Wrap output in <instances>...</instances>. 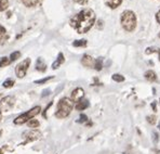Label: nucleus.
<instances>
[{"mask_svg":"<svg viewBox=\"0 0 160 154\" xmlns=\"http://www.w3.org/2000/svg\"><path fill=\"white\" fill-rule=\"evenodd\" d=\"M87 122H88V116L85 115V114H81L79 116V119L77 121V123L82 124V123H87Z\"/></svg>","mask_w":160,"mask_h":154,"instance_id":"nucleus-28","label":"nucleus"},{"mask_svg":"<svg viewBox=\"0 0 160 154\" xmlns=\"http://www.w3.org/2000/svg\"><path fill=\"white\" fill-rule=\"evenodd\" d=\"M95 23V13L92 9L85 8L76 13L69 20V24L77 33H88Z\"/></svg>","mask_w":160,"mask_h":154,"instance_id":"nucleus-1","label":"nucleus"},{"mask_svg":"<svg viewBox=\"0 0 160 154\" xmlns=\"http://www.w3.org/2000/svg\"><path fill=\"white\" fill-rule=\"evenodd\" d=\"M144 76H145V78L150 82H154L157 80V74H156L154 71H152V69H149L147 72H145Z\"/></svg>","mask_w":160,"mask_h":154,"instance_id":"nucleus-13","label":"nucleus"},{"mask_svg":"<svg viewBox=\"0 0 160 154\" xmlns=\"http://www.w3.org/2000/svg\"><path fill=\"white\" fill-rule=\"evenodd\" d=\"M30 65V59H25L22 62H20L15 67V74L18 78H24L27 74V71Z\"/></svg>","mask_w":160,"mask_h":154,"instance_id":"nucleus-5","label":"nucleus"},{"mask_svg":"<svg viewBox=\"0 0 160 154\" xmlns=\"http://www.w3.org/2000/svg\"><path fill=\"white\" fill-rule=\"evenodd\" d=\"M52 103H53V102H50L49 104L46 105V108L44 109V111H43V112H42V115H43V117L46 118H46H48V116H46V112H48V110H49V108H50V106L52 105Z\"/></svg>","mask_w":160,"mask_h":154,"instance_id":"nucleus-29","label":"nucleus"},{"mask_svg":"<svg viewBox=\"0 0 160 154\" xmlns=\"http://www.w3.org/2000/svg\"><path fill=\"white\" fill-rule=\"evenodd\" d=\"M22 2L27 8H31V7H35L39 2V0H22Z\"/></svg>","mask_w":160,"mask_h":154,"instance_id":"nucleus-19","label":"nucleus"},{"mask_svg":"<svg viewBox=\"0 0 160 154\" xmlns=\"http://www.w3.org/2000/svg\"><path fill=\"white\" fill-rule=\"evenodd\" d=\"M15 104V98L13 95H7L0 100V110L3 112H8Z\"/></svg>","mask_w":160,"mask_h":154,"instance_id":"nucleus-6","label":"nucleus"},{"mask_svg":"<svg viewBox=\"0 0 160 154\" xmlns=\"http://www.w3.org/2000/svg\"><path fill=\"white\" fill-rule=\"evenodd\" d=\"M120 23H121L122 27H123L124 31L133 32L136 28V15L133 11L126 10L122 12L121 18H120Z\"/></svg>","mask_w":160,"mask_h":154,"instance_id":"nucleus-3","label":"nucleus"},{"mask_svg":"<svg viewBox=\"0 0 160 154\" xmlns=\"http://www.w3.org/2000/svg\"><path fill=\"white\" fill-rule=\"evenodd\" d=\"M10 63H11V61L8 57H3L0 59V67H5V66H7V65L10 64Z\"/></svg>","mask_w":160,"mask_h":154,"instance_id":"nucleus-22","label":"nucleus"},{"mask_svg":"<svg viewBox=\"0 0 160 154\" xmlns=\"http://www.w3.org/2000/svg\"><path fill=\"white\" fill-rule=\"evenodd\" d=\"M27 126H28L29 128H33V129H36L38 128L39 126H40V123H39L38 119H35V118H31L27 122Z\"/></svg>","mask_w":160,"mask_h":154,"instance_id":"nucleus-17","label":"nucleus"},{"mask_svg":"<svg viewBox=\"0 0 160 154\" xmlns=\"http://www.w3.org/2000/svg\"><path fill=\"white\" fill-rule=\"evenodd\" d=\"M51 79H53V76H49V77H46V78H41V79L35 80V84H37V85H42V84H46V82H48Z\"/></svg>","mask_w":160,"mask_h":154,"instance_id":"nucleus-23","label":"nucleus"},{"mask_svg":"<svg viewBox=\"0 0 160 154\" xmlns=\"http://www.w3.org/2000/svg\"><path fill=\"white\" fill-rule=\"evenodd\" d=\"M158 36H159V38H160V33H159V35H158Z\"/></svg>","mask_w":160,"mask_h":154,"instance_id":"nucleus-37","label":"nucleus"},{"mask_svg":"<svg viewBox=\"0 0 160 154\" xmlns=\"http://www.w3.org/2000/svg\"><path fill=\"white\" fill-rule=\"evenodd\" d=\"M0 97H1V93H0Z\"/></svg>","mask_w":160,"mask_h":154,"instance_id":"nucleus-38","label":"nucleus"},{"mask_svg":"<svg viewBox=\"0 0 160 154\" xmlns=\"http://www.w3.org/2000/svg\"><path fill=\"white\" fill-rule=\"evenodd\" d=\"M21 57V52L20 51H14V52H12V53L10 54V61L11 62H13V61H15L16 59H18V58Z\"/></svg>","mask_w":160,"mask_h":154,"instance_id":"nucleus-26","label":"nucleus"},{"mask_svg":"<svg viewBox=\"0 0 160 154\" xmlns=\"http://www.w3.org/2000/svg\"><path fill=\"white\" fill-rule=\"evenodd\" d=\"M15 84V82H14V79H7L5 80V82H2V87L5 88V89H8V88H12L13 85Z\"/></svg>","mask_w":160,"mask_h":154,"instance_id":"nucleus-20","label":"nucleus"},{"mask_svg":"<svg viewBox=\"0 0 160 154\" xmlns=\"http://www.w3.org/2000/svg\"><path fill=\"white\" fill-rule=\"evenodd\" d=\"M152 110L155 111V112H157V108H156V101H154V102L152 103Z\"/></svg>","mask_w":160,"mask_h":154,"instance_id":"nucleus-34","label":"nucleus"},{"mask_svg":"<svg viewBox=\"0 0 160 154\" xmlns=\"http://www.w3.org/2000/svg\"><path fill=\"white\" fill-rule=\"evenodd\" d=\"M111 78H113V80H115V82H124V77L122 76L121 74H114L111 76Z\"/></svg>","mask_w":160,"mask_h":154,"instance_id":"nucleus-24","label":"nucleus"},{"mask_svg":"<svg viewBox=\"0 0 160 154\" xmlns=\"http://www.w3.org/2000/svg\"><path fill=\"white\" fill-rule=\"evenodd\" d=\"M7 39H8V34H7V31H5V27L0 24V44H3Z\"/></svg>","mask_w":160,"mask_h":154,"instance_id":"nucleus-15","label":"nucleus"},{"mask_svg":"<svg viewBox=\"0 0 160 154\" xmlns=\"http://www.w3.org/2000/svg\"><path fill=\"white\" fill-rule=\"evenodd\" d=\"M122 0H105L106 5H108L110 9H116L121 5Z\"/></svg>","mask_w":160,"mask_h":154,"instance_id":"nucleus-14","label":"nucleus"},{"mask_svg":"<svg viewBox=\"0 0 160 154\" xmlns=\"http://www.w3.org/2000/svg\"><path fill=\"white\" fill-rule=\"evenodd\" d=\"M74 109V102L70 100L69 98H63L57 103V108L55 111V117L63 119L69 116L70 112Z\"/></svg>","mask_w":160,"mask_h":154,"instance_id":"nucleus-2","label":"nucleus"},{"mask_svg":"<svg viewBox=\"0 0 160 154\" xmlns=\"http://www.w3.org/2000/svg\"><path fill=\"white\" fill-rule=\"evenodd\" d=\"M87 40L85 39H79V40H75L72 42V46L74 47H85L87 46Z\"/></svg>","mask_w":160,"mask_h":154,"instance_id":"nucleus-21","label":"nucleus"},{"mask_svg":"<svg viewBox=\"0 0 160 154\" xmlns=\"http://www.w3.org/2000/svg\"><path fill=\"white\" fill-rule=\"evenodd\" d=\"M83 97H85V90L82 88H76L72 91V95H70V100L72 102H79L80 100H82Z\"/></svg>","mask_w":160,"mask_h":154,"instance_id":"nucleus-8","label":"nucleus"},{"mask_svg":"<svg viewBox=\"0 0 160 154\" xmlns=\"http://www.w3.org/2000/svg\"><path fill=\"white\" fill-rule=\"evenodd\" d=\"M40 111H41V108H40V106L39 105L35 106V108L30 109V110L26 111L25 113H22L21 115H18V117L14 119L13 123L15 124V125H23V124L27 123L29 119L34 118L36 115H38V114L40 113Z\"/></svg>","mask_w":160,"mask_h":154,"instance_id":"nucleus-4","label":"nucleus"},{"mask_svg":"<svg viewBox=\"0 0 160 154\" xmlns=\"http://www.w3.org/2000/svg\"><path fill=\"white\" fill-rule=\"evenodd\" d=\"M74 1L77 2V3H79V5H87L89 0H74Z\"/></svg>","mask_w":160,"mask_h":154,"instance_id":"nucleus-30","label":"nucleus"},{"mask_svg":"<svg viewBox=\"0 0 160 154\" xmlns=\"http://www.w3.org/2000/svg\"><path fill=\"white\" fill-rule=\"evenodd\" d=\"M65 62V57H64V54L62 53V52H59V54H57V58L56 60H55L53 63H52V69H59L61 65L63 64Z\"/></svg>","mask_w":160,"mask_h":154,"instance_id":"nucleus-10","label":"nucleus"},{"mask_svg":"<svg viewBox=\"0 0 160 154\" xmlns=\"http://www.w3.org/2000/svg\"><path fill=\"white\" fill-rule=\"evenodd\" d=\"M1 112H2V111L0 110V119H1Z\"/></svg>","mask_w":160,"mask_h":154,"instance_id":"nucleus-35","label":"nucleus"},{"mask_svg":"<svg viewBox=\"0 0 160 154\" xmlns=\"http://www.w3.org/2000/svg\"><path fill=\"white\" fill-rule=\"evenodd\" d=\"M50 89H46V90H44L43 92H42V97H46V95H50Z\"/></svg>","mask_w":160,"mask_h":154,"instance_id":"nucleus-32","label":"nucleus"},{"mask_svg":"<svg viewBox=\"0 0 160 154\" xmlns=\"http://www.w3.org/2000/svg\"><path fill=\"white\" fill-rule=\"evenodd\" d=\"M9 5V0H0V12L5 11L8 8Z\"/></svg>","mask_w":160,"mask_h":154,"instance_id":"nucleus-25","label":"nucleus"},{"mask_svg":"<svg viewBox=\"0 0 160 154\" xmlns=\"http://www.w3.org/2000/svg\"><path fill=\"white\" fill-rule=\"evenodd\" d=\"M81 64L85 67H92L94 65V59L89 54H85L81 59Z\"/></svg>","mask_w":160,"mask_h":154,"instance_id":"nucleus-9","label":"nucleus"},{"mask_svg":"<svg viewBox=\"0 0 160 154\" xmlns=\"http://www.w3.org/2000/svg\"><path fill=\"white\" fill-rule=\"evenodd\" d=\"M152 135H154V141L157 142L158 141V134H157V132H154Z\"/></svg>","mask_w":160,"mask_h":154,"instance_id":"nucleus-33","label":"nucleus"},{"mask_svg":"<svg viewBox=\"0 0 160 154\" xmlns=\"http://www.w3.org/2000/svg\"><path fill=\"white\" fill-rule=\"evenodd\" d=\"M145 53L146 54H150V53H158L159 55V61H160V49L157 48V47H148L145 50Z\"/></svg>","mask_w":160,"mask_h":154,"instance_id":"nucleus-18","label":"nucleus"},{"mask_svg":"<svg viewBox=\"0 0 160 154\" xmlns=\"http://www.w3.org/2000/svg\"><path fill=\"white\" fill-rule=\"evenodd\" d=\"M146 119H147L148 123L152 124V125H155L156 122H157V117H156V115H148L147 117H146Z\"/></svg>","mask_w":160,"mask_h":154,"instance_id":"nucleus-27","label":"nucleus"},{"mask_svg":"<svg viewBox=\"0 0 160 154\" xmlns=\"http://www.w3.org/2000/svg\"><path fill=\"white\" fill-rule=\"evenodd\" d=\"M24 141L25 142H31V141H36L42 137L41 131H39L38 129H31L29 131H26L22 135Z\"/></svg>","mask_w":160,"mask_h":154,"instance_id":"nucleus-7","label":"nucleus"},{"mask_svg":"<svg viewBox=\"0 0 160 154\" xmlns=\"http://www.w3.org/2000/svg\"><path fill=\"white\" fill-rule=\"evenodd\" d=\"M158 128H159V130H160V122H159V125H158Z\"/></svg>","mask_w":160,"mask_h":154,"instance_id":"nucleus-36","label":"nucleus"},{"mask_svg":"<svg viewBox=\"0 0 160 154\" xmlns=\"http://www.w3.org/2000/svg\"><path fill=\"white\" fill-rule=\"evenodd\" d=\"M36 69L38 71V72H46V64L44 63L43 59L42 58H38L36 61Z\"/></svg>","mask_w":160,"mask_h":154,"instance_id":"nucleus-12","label":"nucleus"},{"mask_svg":"<svg viewBox=\"0 0 160 154\" xmlns=\"http://www.w3.org/2000/svg\"><path fill=\"white\" fill-rule=\"evenodd\" d=\"M156 21H157L158 23L160 24V10L158 11L157 13H156Z\"/></svg>","mask_w":160,"mask_h":154,"instance_id":"nucleus-31","label":"nucleus"},{"mask_svg":"<svg viewBox=\"0 0 160 154\" xmlns=\"http://www.w3.org/2000/svg\"><path fill=\"white\" fill-rule=\"evenodd\" d=\"M93 67L96 69V71H102L103 69V58H98L96 60H94V65Z\"/></svg>","mask_w":160,"mask_h":154,"instance_id":"nucleus-16","label":"nucleus"},{"mask_svg":"<svg viewBox=\"0 0 160 154\" xmlns=\"http://www.w3.org/2000/svg\"><path fill=\"white\" fill-rule=\"evenodd\" d=\"M89 106H90L89 101L87 100V99H82V100H80L79 102H77L75 108L77 111H83V110H85V109H88Z\"/></svg>","mask_w":160,"mask_h":154,"instance_id":"nucleus-11","label":"nucleus"}]
</instances>
